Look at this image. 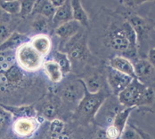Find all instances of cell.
I'll return each mask as SVG.
<instances>
[{
	"mask_svg": "<svg viewBox=\"0 0 155 139\" xmlns=\"http://www.w3.org/2000/svg\"><path fill=\"white\" fill-rule=\"evenodd\" d=\"M107 64L111 67L130 76L131 77H137L133 61L127 57L120 56V55L113 56L107 60Z\"/></svg>",
	"mask_w": 155,
	"mask_h": 139,
	"instance_id": "obj_17",
	"label": "cell"
},
{
	"mask_svg": "<svg viewBox=\"0 0 155 139\" xmlns=\"http://www.w3.org/2000/svg\"><path fill=\"white\" fill-rule=\"evenodd\" d=\"M71 20H74L73 9L71 6V0H67L62 5L56 9L54 16L53 17V23L56 28Z\"/></svg>",
	"mask_w": 155,
	"mask_h": 139,
	"instance_id": "obj_19",
	"label": "cell"
},
{
	"mask_svg": "<svg viewBox=\"0 0 155 139\" xmlns=\"http://www.w3.org/2000/svg\"><path fill=\"white\" fill-rule=\"evenodd\" d=\"M13 114L5 108L1 107L0 118H1V137H5V133L7 132L9 127L11 126V122L13 119Z\"/></svg>",
	"mask_w": 155,
	"mask_h": 139,
	"instance_id": "obj_28",
	"label": "cell"
},
{
	"mask_svg": "<svg viewBox=\"0 0 155 139\" xmlns=\"http://www.w3.org/2000/svg\"><path fill=\"white\" fill-rule=\"evenodd\" d=\"M71 3L73 9L74 20L79 21L85 28H88L90 25V20L82 5L81 0H71Z\"/></svg>",
	"mask_w": 155,
	"mask_h": 139,
	"instance_id": "obj_24",
	"label": "cell"
},
{
	"mask_svg": "<svg viewBox=\"0 0 155 139\" xmlns=\"http://www.w3.org/2000/svg\"><path fill=\"white\" fill-rule=\"evenodd\" d=\"M39 116L37 117H23L15 119L12 124V130L15 135L21 138H29L34 136L40 127Z\"/></svg>",
	"mask_w": 155,
	"mask_h": 139,
	"instance_id": "obj_11",
	"label": "cell"
},
{
	"mask_svg": "<svg viewBox=\"0 0 155 139\" xmlns=\"http://www.w3.org/2000/svg\"><path fill=\"white\" fill-rule=\"evenodd\" d=\"M110 95L111 91L109 86L104 87L97 92H90L85 83V95L74 111L70 122L74 124L78 129L81 128L86 129L93 128L95 131L97 128L95 116Z\"/></svg>",
	"mask_w": 155,
	"mask_h": 139,
	"instance_id": "obj_4",
	"label": "cell"
},
{
	"mask_svg": "<svg viewBox=\"0 0 155 139\" xmlns=\"http://www.w3.org/2000/svg\"><path fill=\"white\" fill-rule=\"evenodd\" d=\"M147 59L149 60V61L153 64V66L155 67V47L152 48L147 54Z\"/></svg>",
	"mask_w": 155,
	"mask_h": 139,
	"instance_id": "obj_33",
	"label": "cell"
},
{
	"mask_svg": "<svg viewBox=\"0 0 155 139\" xmlns=\"http://www.w3.org/2000/svg\"><path fill=\"white\" fill-rule=\"evenodd\" d=\"M121 138L130 139V138H141L139 133L137 131V129L130 124L128 127H126L125 130L122 133Z\"/></svg>",
	"mask_w": 155,
	"mask_h": 139,
	"instance_id": "obj_30",
	"label": "cell"
},
{
	"mask_svg": "<svg viewBox=\"0 0 155 139\" xmlns=\"http://www.w3.org/2000/svg\"><path fill=\"white\" fill-rule=\"evenodd\" d=\"M58 50L68 54L71 62V73L80 78L94 66L106 62L92 52L88 44L87 28H83L66 43L60 44Z\"/></svg>",
	"mask_w": 155,
	"mask_h": 139,
	"instance_id": "obj_3",
	"label": "cell"
},
{
	"mask_svg": "<svg viewBox=\"0 0 155 139\" xmlns=\"http://www.w3.org/2000/svg\"><path fill=\"white\" fill-rule=\"evenodd\" d=\"M106 130V136L109 139H118L121 138V132L112 124L109 125L108 127L105 128Z\"/></svg>",
	"mask_w": 155,
	"mask_h": 139,
	"instance_id": "obj_31",
	"label": "cell"
},
{
	"mask_svg": "<svg viewBox=\"0 0 155 139\" xmlns=\"http://www.w3.org/2000/svg\"><path fill=\"white\" fill-rule=\"evenodd\" d=\"M25 19H22L19 14H10L5 11H1V20H0V39L1 43L5 41L23 23Z\"/></svg>",
	"mask_w": 155,
	"mask_h": 139,
	"instance_id": "obj_15",
	"label": "cell"
},
{
	"mask_svg": "<svg viewBox=\"0 0 155 139\" xmlns=\"http://www.w3.org/2000/svg\"><path fill=\"white\" fill-rule=\"evenodd\" d=\"M0 91L2 104L21 106L35 103L47 92V83L41 78L31 76L16 61L15 50L1 51Z\"/></svg>",
	"mask_w": 155,
	"mask_h": 139,
	"instance_id": "obj_2",
	"label": "cell"
},
{
	"mask_svg": "<svg viewBox=\"0 0 155 139\" xmlns=\"http://www.w3.org/2000/svg\"><path fill=\"white\" fill-rule=\"evenodd\" d=\"M125 18L132 25L136 31L138 44L139 57L147 58L148 51L153 48V44H155V27L154 21L146 17L137 14L134 10L127 8L123 5L120 6Z\"/></svg>",
	"mask_w": 155,
	"mask_h": 139,
	"instance_id": "obj_6",
	"label": "cell"
},
{
	"mask_svg": "<svg viewBox=\"0 0 155 139\" xmlns=\"http://www.w3.org/2000/svg\"><path fill=\"white\" fill-rule=\"evenodd\" d=\"M106 64L107 62H104L94 66L82 77L87 90L90 92H97L104 87H108L105 71Z\"/></svg>",
	"mask_w": 155,
	"mask_h": 139,
	"instance_id": "obj_10",
	"label": "cell"
},
{
	"mask_svg": "<svg viewBox=\"0 0 155 139\" xmlns=\"http://www.w3.org/2000/svg\"><path fill=\"white\" fill-rule=\"evenodd\" d=\"M34 105L38 111V116L48 122L57 118L69 122L73 114V113L70 112L64 107L60 97L53 91L51 88H49L47 92L37 100Z\"/></svg>",
	"mask_w": 155,
	"mask_h": 139,
	"instance_id": "obj_8",
	"label": "cell"
},
{
	"mask_svg": "<svg viewBox=\"0 0 155 139\" xmlns=\"http://www.w3.org/2000/svg\"><path fill=\"white\" fill-rule=\"evenodd\" d=\"M15 58L19 66L31 73H37L45 62V57L32 46L31 42L23 43L16 49Z\"/></svg>",
	"mask_w": 155,
	"mask_h": 139,
	"instance_id": "obj_9",
	"label": "cell"
},
{
	"mask_svg": "<svg viewBox=\"0 0 155 139\" xmlns=\"http://www.w3.org/2000/svg\"><path fill=\"white\" fill-rule=\"evenodd\" d=\"M56 7L50 0H38L31 14H40L53 19L56 12Z\"/></svg>",
	"mask_w": 155,
	"mask_h": 139,
	"instance_id": "obj_23",
	"label": "cell"
},
{
	"mask_svg": "<svg viewBox=\"0 0 155 139\" xmlns=\"http://www.w3.org/2000/svg\"><path fill=\"white\" fill-rule=\"evenodd\" d=\"M2 1H6V0H1V2H2Z\"/></svg>",
	"mask_w": 155,
	"mask_h": 139,
	"instance_id": "obj_35",
	"label": "cell"
},
{
	"mask_svg": "<svg viewBox=\"0 0 155 139\" xmlns=\"http://www.w3.org/2000/svg\"><path fill=\"white\" fill-rule=\"evenodd\" d=\"M88 29V44L94 55L104 60L120 55L132 61L139 57L136 31L125 18L120 7H101L94 16Z\"/></svg>",
	"mask_w": 155,
	"mask_h": 139,
	"instance_id": "obj_1",
	"label": "cell"
},
{
	"mask_svg": "<svg viewBox=\"0 0 155 139\" xmlns=\"http://www.w3.org/2000/svg\"><path fill=\"white\" fill-rule=\"evenodd\" d=\"M42 68L48 80L54 84L60 82L64 77L60 65L54 60H46L43 64Z\"/></svg>",
	"mask_w": 155,
	"mask_h": 139,
	"instance_id": "obj_22",
	"label": "cell"
},
{
	"mask_svg": "<svg viewBox=\"0 0 155 139\" xmlns=\"http://www.w3.org/2000/svg\"><path fill=\"white\" fill-rule=\"evenodd\" d=\"M28 24L29 29L35 35L46 34L51 35L54 33L55 27L53 23V19L40 14H31L24 20Z\"/></svg>",
	"mask_w": 155,
	"mask_h": 139,
	"instance_id": "obj_14",
	"label": "cell"
},
{
	"mask_svg": "<svg viewBox=\"0 0 155 139\" xmlns=\"http://www.w3.org/2000/svg\"><path fill=\"white\" fill-rule=\"evenodd\" d=\"M121 105L126 107H136L144 112L154 113L155 89L143 83L137 77L133 78L131 82L118 95Z\"/></svg>",
	"mask_w": 155,
	"mask_h": 139,
	"instance_id": "obj_5",
	"label": "cell"
},
{
	"mask_svg": "<svg viewBox=\"0 0 155 139\" xmlns=\"http://www.w3.org/2000/svg\"><path fill=\"white\" fill-rule=\"evenodd\" d=\"M52 90L60 97L64 107L74 113L85 95V82L82 78L70 73Z\"/></svg>",
	"mask_w": 155,
	"mask_h": 139,
	"instance_id": "obj_7",
	"label": "cell"
},
{
	"mask_svg": "<svg viewBox=\"0 0 155 139\" xmlns=\"http://www.w3.org/2000/svg\"><path fill=\"white\" fill-rule=\"evenodd\" d=\"M136 109H137V107H124L122 110H120L117 113V115L115 116V118H114V120H113L111 124L114 125L121 132V134L123 133V131H124L126 127H127V120L129 118L130 113Z\"/></svg>",
	"mask_w": 155,
	"mask_h": 139,
	"instance_id": "obj_25",
	"label": "cell"
},
{
	"mask_svg": "<svg viewBox=\"0 0 155 139\" xmlns=\"http://www.w3.org/2000/svg\"><path fill=\"white\" fill-rule=\"evenodd\" d=\"M53 60L60 65L64 76L71 73V62L66 52L60 50L54 51L53 53Z\"/></svg>",
	"mask_w": 155,
	"mask_h": 139,
	"instance_id": "obj_26",
	"label": "cell"
},
{
	"mask_svg": "<svg viewBox=\"0 0 155 139\" xmlns=\"http://www.w3.org/2000/svg\"><path fill=\"white\" fill-rule=\"evenodd\" d=\"M1 10L10 14H20L21 12V0H6L2 1L0 4Z\"/></svg>",
	"mask_w": 155,
	"mask_h": 139,
	"instance_id": "obj_27",
	"label": "cell"
},
{
	"mask_svg": "<svg viewBox=\"0 0 155 139\" xmlns=\"http://www.w3.org/2000/svg\"><path fill=\"white\" fill-rule=\"evenodd\" d=\"M31 36L27 33H21L20 31L14 32L5 41L1 43V51L6 50H16L21 45L31 41Z\"/></svg>",
	"mask_w": 155,
	"mask_h": 139,
	"instance_id": "obj_20",
	"label": "cell"
},
{
	"mask_svg": "<svg viewBox=\"0 0 155 139\" xmlns=\"http://www.w3.org/2000/svg\"><path fill=\"white\" fill-rule=\"evenodd\" d=\"M83 28L85 27L79 21H78L76 20H71L70 21H67L62 25L56 27L54 34L59 37L60 39L59 45H60V44L66 43L69 39L74 36Z\"/></svg>",
	"mask_w": 155,
	"mask_h": 139,
	"instance_id": "obj_16",
	"label": "cell"
},
{
	"mask_svg": "<svg viewBox=\"0 0 155 139\" xmlns=\"http://www.w3.org/2000/svg\"><path fill=\"white\" fill-rule=\"evenodd\" d=\"M148 0H120L121 5L130 9H136V7L144 4Z\"/></svg>",
	"mask_w": 155,
	"mask_h": 139,
	"instance_id": "obj_32",
	"label": "cell"
},
{
	"mask_svg": "<svg viewBox=\"0 0 155 139\" xmlns=\"http://www.w3.org/2000/svg\"><path fill=\"white\" fill-rule=\"evenodd\" d=\"M31 44L43 57L47 56L52 50V40L49 35L39 34L31 36Z\"/></svg>",
	"mask_w": 155,
	"mask_h": 139,
	"instance_id": "obj_21",
	"label": "cell"
},
{
	"mask_svg": "<svg viewBox=\"0 0 155 139\" xmlns=\"http://www.w3.org/2000/svg\"><path fill=\"white\" fill-rule=\"evenodd\" d=\"M137 77L140 81L155 89V67L147 58H138L133 61Z\"/></svg>",
	"mask_w": 155,
	"mask_h": 139,
	"instance_id": "obj_13",
	"label": "cell"
},
{
	"mask_svg": "<svg viewBox=\"0 0 155 139\" xmlns=\"http://www.w3.org/2000/svg\"><path fill=\"white\" fill-rule=\"evenodd\" d=\"M52 3H53V5L56 7V8H58V7H60L61 5H62L67 0H50Z\"/></svg>",
	"mask_w": 155,
	"mask_h": 139,
	"instance_id": "obj_34",
	"label": "cell"
},
{
	"mask_svg": "<svg viewBox=\"0 0 155 139\" xmlns=\"http://www.w3.org/2000/svg\"><path fill=\"white\" fill-rule=\"evenodd\" d=\"M37 1L38 0H21V12L19 15L22 19L31 16Z\"/></svg>",
	"mask_w": 155,
	"mask_h": 139,
	"instance_id": "obj_29",
	"label": "cell"
},
{
	"mask_svg": "<svg viewBox=\"0 0 155 139\" xmlns=\"http://www.w3.org/2000/svg\"><path fill=\"white\" fill-rule=\"evenodd\" d=\"M1 107L8 110L14 116L15 119L23 118V117H37L38 116V111L35 107L34 103L31 105H21V106H13L1 104Z\"/></svg>",
	"mask_w": 155,
	"mask_h": 139,
	"instance_id": "obj_18",
	"label": "cell"
},
{
	"mask_svg": "<svg viewBox=\"0 0 155 139\" xmlns=\"http://www.w3.org/2000/svg\"><path fill=\"white\" fill-rule=\"evenodd\" d=\"M106 79L109 88L112 95L118 96L131 82L133 77L124 74L106 64Z\"/></svg>",
	"mask_w": 155,
	"mask_h": 139,
	"instance_id": "obj_12",
	"label": "cell"
}]
</instances>
